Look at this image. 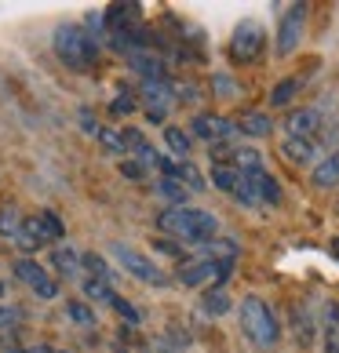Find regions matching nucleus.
I'll list each match as a JSON object with an SVG mask.
<instances>
[{
	"mask_svg": "<svg viewBox=\"0 0 339 353\" xmlns=\"http://www.w3.org/2000/svg\"><path fill=\"white\" fill-rule=\"evenodd\" d=\"M157 226L172 241H190V244H208V241H215V233H219L215 215L201 212V208H168L157 219Z\"/></svg>",
	"mask_w": 339,
	"mask_h": 353,
	"instance_id": "1",
	"label": "nucleus"
},
{
	"mask_svg": "<svg viewBox=\"0 0 339 353\" xmlns=\"http://www.w3.org/2000/svg\"><path fill=\"white\" fill-rule=\"evenodd\" d=\"M238 317H241V332H244V339H249L255 350H273V346H278L281 324H278L273 310H270L259 295H244V299H241Z\"/></svg>",
	"mask_w": 339,
	"mask_h": 353,
	"instance_id": "2",
	"label": "nucleus"
},
{
	"mask_svg": "<svg viewBox=\"0 0 339 353\" xmlns=\"http://www.w3.org/2000/svg\"><path fill=\"white\" fill-rule=\"evenodd\" d=\"M51 44H55V55L66 62V66H73V70L91 66V62H95V55H99L95 37H91L84 26H77V22L55 26V37H51Z\"/></svg>",
	"mask_w": 339,
	"mask_h": 353,
	"instance_id": "3",
	"label": "nucleus"
},
{
	"mask_svg": "<svg viewBox=\"0 0 339 353\" xmlns=\"http://www.w3.org/2000/svg\"><path fill=\"white\" fill-rule=\"evenodd\" d=\"M263 51H267V33H263L259 22L249 19V22H241L238 30H233V37H230V59L233 62L249 66V62H255Z\"/></svg>",
	"mask_w": 339,
	"mask_h": 353,
	"instance_id": "4",
	"label": "nucleus"
},
{
	"mask_svg": "<svg viewBox=\"0 0 339 353\" xmlns=\"http://www.w3.org/2000/svg\"><path fill=\"white\" fill-rule=\"evenodd\" d=\"M113 259L121 263L128 273H132L135 281L142 284H150V288H164L168 277H164V270L153 263V259H146L142 252H135V248H128V244H113Z\"/></svg>",
	"mask_w": 339,
	"mask_h": 353,
	"instance_id": "5",
	"label": "nucleus"
},
{
	"mask_svg": "<svg viewBox=\"0 0 339 353\" xmlns=\"http://www.w3.org/2000/svg\"><path fill=\"white\" fill-rule=\"evenodd\" d=\"M190 132H193V139L208 142V146H219V142H230L238 135V124L230 117H219V113H193Z\"/></svg>",
	"mask_w": 339,
	"mask_h": 353,
	"instance_id": "6",
	"label": "nucleus"
},
{
	"mask_svg": "<svg viewBox=\"0 0 339 353\" xmlns=\"http://www.w3.org/2000/svg\"><path fill=\"white\" fill-rule=\"evenodd\" d=\"M303 26H307V4H292L281 15V26H278V55L281 59H289L299 48V41H303Z\"/></svg>",
	"mask_w": 339,
	"mask_h": 353,
	"instance_id": "7",
	"label": "nucleus"
},
{
	"mask_svg": "<svg viewBox=\"0 0 339 353\" xmlns=\"http://www.w3.org/2000/svg\"><path fill=\"white\" fill-rule=\"evenodd\" d=\"M175 281L186 288H201L208 281H219V263L215 259H186V263H179Z\"/></svg>",
	"mask_w": 339,
	"mask_h": 353,
	"instance_id": "8",
	"label": "nucleus"
},
{
	"mask_svg": "<svg viewBox=\"0 0 339 353\" xmlns=\"http://www.w3.org/2000/svg\"><path fill=\"white\" fill-rule=\"evenodd\" d=\"M142 102H146V110H150V121H164V110L175 106L172 84L168 81H142Z\"/></svg>",
	"mask_w": 339,
	"mask_h": 353,
	"instance_id": "9",
	"label": "nucleus"
},
{
	"mask_svg": "<svg viewBox=\"0 0 339 353\" xmlns=\"http://www.w3.org/2000/svg\"><path fill=\"white\" fill-rule=\"evenodd\" d=\"M284 132H289V139H314L321 132V110H292L284 117Z\"/></svg>",
	"mask_w": 339,
	"mask_h": 353,
	"instance_id": "10",
	"label": "nucleus"
},
{
	"mask_svg": "<svg viewBox=\"0 0 339 353\" xmlns=\"http://www.w3.org/2000/svg\"><path fill=\"white\" fill-rule=\"evenodd\" d=\"M161 172H164V179H175V182H182L190 193H197V190H204V175L197 172L193 164H186V161H172V157H161Z\"/></svg>",
	"mask_w": 339,
	"mask_h": 353,
	"instance_id": "11",
	"label": "nucleus"
},
{
	"mask_svg": "<svg viewBox=\"0 0 339 353\" xmlns=\"http://www.w3.org/2000/svg\"><path fill=\"white\" fill-rule=\"evenodd\" d=\"M321 353H339V303H325L321 306Z\"/></svg>",
	"mask_w": 339,
	"mask_h": 353,
	"instance_id": "12",
	"label": "nucleus"
},
{
	"mask_svg": "<svg viewBox=\"0 0 339 353\" xmlns=\"http://www.w3.org/2000/svg\"><path fill=\"white\" fill-rule=\"evenodd\" d=\"M244 182H249L252 197H255L259 204H281V186H278V179H273L267 168H263V172L244 175Z\"/></svg>",
	"mask_w": 339,
	"mask_h": 353,
	"instance_id": "13",
	"label": "nucleus"
},
{
	"mask_svg": "<svg viewBox=\"0 0 339 353\" xmlns=\"http://www.w3.org/2000/svg\"><path fill=\"white\" fill-rule=\"evenodd\" d=\"M128 66H132L135 73H142V77H146V81H168L164 59H157V55H150L146 48H139V51H132V55H128Z\"/></svg>",
	"mask_w": 339,
	"mask_h": 353,
	"instance_id": "14",
	"label": "nucleus"
},
{
	"mask_svg": "<svg viewBox=\"0 0 339 353\" xmlns=\"http://www.w3.org/2000/svg\"><path fill=\"white\" fill-rule=\"evenodd\" d=\"M281 153H284V161H292L299 168L318 164V142L314 139H284L281 142Z\"/></svg>",
	"mask_w": 339,
	"mask_h": 353,
	"instance_id": "15",
	"label": "nucleus"
},
{
	"mask_svg": "<svg viewBox=\"0 0 339 353\" xmlns=\"http://www.w3.org/2000/svg\"><path fill=\"white\" fill-rule=\"evenodd\" d=\"M139 15H142V4H110V11H106L110 33H117V30H139Z\"/></svg>",
	"mask_w": 339,
	"mask_h": 353,
	"instance_id": "16",
	"label": "nucleus"
},
{
	"mask_svg": "<svg viewBox=\"0 0 339 353\" xmlns=\"http://www.w3.org/2000/svg\"><path fill=\"white\" fill-rule=\"evenodd\" d=\"M310 182H314L318 190H332L339 186V150H332L325 161L314 164V172H310Z\"/></svg>",
	"mask_w": 339,
	"mask_h": 353,
	"instance_id": "17",
	"label": "nucleus"
},
{
	"mask_svg": "<svg viewBox=\"0 0 339 353\" xmlns=\"http://www.w3.org/2000/svg\"><path fill=\"white\" fill-rule=\"evenodd\" d=\"M51 270H55L59 277H77L81 281V255H77L73 248H66V244L51 248Z\"/></svg>",
	"mask_w": 339,
	"mask_h": 353,
	"instance_id": "18",
	"label": "nucleus"
},
{
	"mask_svg": "<svg viewBox=\"0 0 339 353\" xmlns=\"http://www.w3.org/2000/svg\"><path fill=\"white\" fill-rule=\"evenodd\" d=\"M292 332H296V343L299 346H310L318 335V321L314 313H310V306H296L292 310Z\"/></svg>",
	"mask_w": 339,
	"mask_h": 353,
	"instance_id": "19",
	"label": "nucleus"
},
{
	"mask_svg": "<svg viewBox=\"0 0 339 353\" xmlns=\"http://www.w3.org/2000/svg\"><path fill=\"white\" fill-rule=\"evenodd\" d=\"M15 241H19V248L26 252V259H33V255L48 244V241L41 237V226H37V219H22V226H19V233H15Z\"/></svg>",
	"mask_w": 339,
	"mask_h": 353,
	"instance_id": "20",
	"label": "nucleus"
},
{
	"mask_svg": "<svg viewBox=\"0 0 339 353\" xmlns=\"http://www.w3.org/2000/svg\"><path fill=\"white\" fill-rule=\"evenodd\" d=\"M238 124V132L241 135H249V139H263V135H270L273 132V121H270V113H244L241 121H233Z\"/></svg>",
	"mask_w": 339,
	"mask_h": 353,
	"instance_id": "21",
	"label": "nucleus"
},
{
	"mask_svg": "<svg viewBox=\"0 0 339 353\" xmlns=\"http://www.w3.org/2000/svg\"><path fill=\"white\" fill-rule=\"evenodd\" d=\"M230 161L241 175H252V172H263V153L252 150V146H233L230 150Z\"/></svg>",
	"mask_w": 339,
	"mask_h": 353,
	"instance_id": "22",
	"label": "nucleus"
},
{
	"mask_svg": "<svg viewBox=\"0 0 339 353\" xmlns=\"http://www.w3.org/2000/svg\"><path fill=\"white\" fill-rule=\"evenodd\" d=\"M11 273H15V277L22 281V284H30V288H37V284H41L44 277H48V273H44V266L41 263H37V259H15V266H11Z\"/></svg>",
	"mask_w": 339,
	"mask_h": 353,
	"instance_id": "23",
	"label": "nucleus"
},
{
	"mask_svg": "<svg viewBox=\"0 0 339 353\" xmlns=\"http://www.w3.org/2000/svg\"><path fill=\"white\" fill-rule=\"evenodd\" d=\"M81 292H84V303H106L110 306V299H113V284L106 281H99V277H81Z\"/></svg>",
	"mask_w": 339,
	"mask_h": 353,
	"instance_id": "24",
	"label": "nucleus"
},
{
	"mask_svg": "<svg viewBox=\"0 0 339 353\" xmlns=\"http://www.w3.org/2000/svg\"><path fill=\"white\" fill-rule=\"evenodd\" d=\"M296 95H299V77H284V81H278L273 91H270V106L273 110H289V102Z\"/></svg>",
	"mask_w": 339,
	"mask_h": 353,
	"instance_id": "25",
	"label": "nucleus"
},
{
	"mask_svg": "<svg viewBox=\"0 0 339 353\" xmlns=\"http://www.w3.org/2000/svg\"><path fill=\"white\" fill-rule=\"evenodd\" d=\"M81 273H84V277H99V281L113 284V270H110V263H106L102 255H95V252H84V255H81Z\"/></svg>",
	"mask_w": 339,
	"mask_h": 353,
	"instance_id": "26",
	"label": "nucleus"
},
{
	"mask_svg": "<svg viewBox=\"0 0 339 353\" xmlns=\"http://www.w3.org/2000/svg\"><path fill=\"white\" fill-rule=\"evenodd\" d=\"M230 295L223 292V288H208V292L201 295V310L208 313V317H223V313H230Z\"/></svg>",
	"mask_w": 339,
	"mask_h": 353,
	"instance_id": "27",
	"label": "nucleus"
},
{
	"mask_svg": "<svg viewBox=\"0 0 339 353\" xmlns=\"http://www.w3.org/2000/svg\"><path fill=\"white\" fill-rule=\"evenodd\" d=\"M157 197H161V201H168L172 208H186L190 190L182 186V182H175V179H161V182H157Z\"/></svg>",
	"mask_w": 339,
	"mask_h": 353,
	"instance_id": "28",
	"label": "nucleus"
},
{
	"mask_svg": "<svg viewBox=\"0 0 339 353\" xmlns=\"http://www.w3.org/2000/svg\"><path fill=\"white\" fill-rule=\"evenodd\" d=\"M164 146H168V150L175 153V161H182V157L190 153V146H193V139H190L186 132H182V128H175V124H168V128H164Z\"/></svg>",
	"mask_w": 339,
	"mask_h": 353,
	"instance_id": "29",
	"label": "nucleus"
},
{
	"mask_svg": "<svg viewBox=\"0 0 339 353\" xmlns=\"http://www.w3.org/2000/svg\"><path fill=\"white\" fill-rule=\"evenodd\" d=\"M37 226H41L44 241H62V237H66V226H62V219L55 212H41V215H37Z\"/></svg>",
	"mask_w": 339,
	"mask_h": 353,
	"instance_id": "30",
	"label": "nucleus"
},
{
	"mask_svg": "<svg viewBox=\"0 0 339 353\" xmlns=\"http://www.w3.org/2000/svg\"><path fill=\"white\" fill-rule=\"evenodd\" d=\"M66 313L73 324H81V328H95V310H91L84 299H73V303H66Z\"/></svg>",
	"mask_w": 339,
	"mask_h": 353,
	"instance_id": "31",
	"label": "nucleus"
},
{
	"mask_svg": "<svg viewBox=\"0 0 339 353\" xmlns=\"http://www.w3.org/2000/svg\"><path fill=\"white\" fill-rule=\"evenodd\" d=\"M172 84V99L175 102H186V106H193V102H201V88L190 84V81H168Z\"/></svg>",
	"mask_w": 339,
	"mask_h": 353,
	"instance_id": "32",
	"label": "nucleus"
},
{
	"mask_svg": "<svg viewBox=\"0 0 339 353\" xmlns=\"http://www.w3.org/2000/svg\"><path fill=\"white\" fill-rule=\"evenodd\" d=\"M99 146L106 150V153H113V157H121V153H128L124 150V139H121V132H113V128H99Z\"/></svg>",
	"mask_w": 339,
	"mask_h": 353,
	"instance_id": "33",
	"label": "nucleus"
},
{
	"mask_svg": "<svg viewBox=\"0 0 339 353\" xmlns=\"http://www.w3.org/2000/svg\"><path fill=\"white\" fill-rule=\"evenodd\" d=\"M22 226V215L15 208H0V237H15Z\"/></svg>",
	"mask_w": 339,
	"mask_h": 353,
	"instance_id": "34",
	"label": "nucleus"
},
{
	"mask_svg": "<svg viewBox=\"0 0 339 353\" xmlns=\"http://www.w3.org/2000/svg\"><path fill=\"white\" fill-rule=\"evenodd\" d=\"M110 306H113L117 313H121V317H124L128 324H139V321H142V313H139V310H135L132 303H128L124 295H117V292H113V299H110Z\"/></svg>",
	"mask_w": 339,
	"mask_h": 353,
	"instance_id": "35",
	"label": "nucleus"
},
{
	"mask_svg": "<svg viewBox=\"0 0 339 353\" xmlns=\"http://www.w3.org/2000/svg\"><path fill=\"white\" fill-rule=\"evenodd\" d=\"M121 139H124V150H135V153L146 146V135H142L139 128H121Z\"/></svg>",
	"mask_w": 339,
	"mask_h": 353,
	"instance_id": "36",
	"label": "nucleus"
},
{
	"mask_svg": "<svg viewBox=\"0 0 339 353\" xmlns=\"http://www.w3.org/2000/svg\"><path fill=\"white\" fill-rule=\"evenodd\" d=\"M19 321H22V310H19V306L0 303V332H4V328H15Z\"/></svg>",
	"mask_w": 339,
	"mask_h": 353,
	"instance_id": "37",
	"label": "nucleus"
},
{
	"mask_svg": "<svg viewBox=\"0 0 339 353\" xmlns=\"http://www.w3.org/2000/svg\"><path fill=\"white\" fill-rule=\"evenodd\" d=\"M110 113H121V117H128V113H135V99L128 95V91H121L113 102H110Z\"/></svg>",
	"mask_w": 339,
	"mask_h": 353,
	"instance_id": "38",
	"label": "nucleus"
},
{
	"mask_svg": "<svg viewBox=\"0 0 339 353\" xmlns=\"http://www.w3.org/2000/svg\"><path fill=\"white\" fill-rule=\"evenodd\" d=\"M59 288H62V284H59L55 277H44L41 284L33 288V292H37V299H55V295H59Z\"/></svg>",
	"mask_w": 339,
	"mask_h": 353,
	"instance_id": "39",
	"label": "nucleus"
},
{
	"mask_svg": "<svg viewBox=\"0 0 339 353\" xmlns=\"http://www.w3.org/2000/svg\"><path fill=\"white\" fill-rule=\"evenodd\" d=\"M153 248H157L161 255H172V259H182V248H179V241H172V237H164V241H157V244H153Z\"/></svg>",
	"mask_w": 339,
	"mask_h": 353,
	"instance_id": "40",
	"label": "nucleus"
},
{
	"mask_svg": "<svg viewBox=\"0 0 339 353\" xmlns=\"http://www.w3.org/2000/svg\"><path fill=\"white\" fill-rule=\"evenodd\" d=\"M215 91L219 95H238V84H233L226 73H215Z\"/></svg>",
	"mask_w": 339,
	"mask_h": 353,
	"instance_id": "41",
	"label": "nucleus"
},
{
	"mask_svg": "<svg viewBox=\"0 0 339 353\" xmlns=\"http://www.w3.org/2000/svg\"><path fill=\"white\" fill-rule=\"evenodd\" d=\"M77 121H81V128H84L88 135H99V121H95V113H91V110H81Z\"/></svg>",
	"mask_w": 339,
	"mask_h": 353,
	"instance_id": "42",
	"label": "nucleus"
},
{
	"mask_svg": "<svg viewBox=\"0 0 339 353\" xmlns=\"http://www.w3.org/2000/svg\"><path fill=\"white\" fill-rule=\"evenodd\" d=\"M121 172H124L128 179H142V175H146V168H142V164H128V161H124V164H121Z\"/></svg>",
	"mask_w": 339,
	"mask_h": 353,
	"instance_id": "43",
	"label": "nucleus"
},
{
	"mask_svg": "<svg viewBox=\"0 0 339 353\" xmlns=\"http://www.w3.org/2000/svg\"><path fill=\"white\" fill-rule=\"evenodd\" d=\"M26 353H55V350H51V346H30Z\"/></svg>",
	"mask_w": 339,
	"mask_h": 353,
	"instance_id": "44",
	"label": "nucleus"
},
{
	"mask_svg": "<svg viewBox=\"0 0 339 353\" xmlns=\"http://www.w3.org/2000/svg\"><path fill=\"white\" fill-rule=\"evenodd\" d=\"M4 292H8V284H4V281H0V299H4Z\"/></svg>",
	"mask_w": 339,
	"mask_h": 353,
	"instance_id": "45",
	"label": "nucleus"
},
{
	"mask_svg": "<svg viewBox=\"0 0 339 353\" xmlns=\"http://www.w3.org/2000/svg\"><path fill=\"white\" fill-rule=\"evenodd\" d=\"M55 353H70V350H55Z\"/></svg>",
	"mask_w": 339,
	"mask_h": 353,
	"instance_id": "46",
	"label": "nucleus"
}]
</instances>
